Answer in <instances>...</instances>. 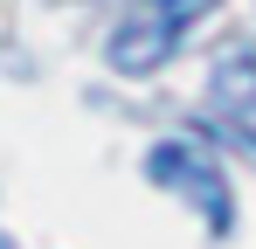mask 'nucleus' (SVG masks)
Returning a JSON list of instances; mask_svg holds the SVG:
<instances>
[{
  "mask_svg": "<svg viewBox=\"0 0 256 249\" xmlns=\"http://www.w3.org/2000/svg\"><path fill=\"white\" fill-rule=\"evenodd\" d=\"M146 180L166 187V194H180V201H194L214 236H228L236 194H228V180H222V166H214L208 152H194V146H152V152H146Z\"/></svg>",
  "mask_w": 256,
  "mask_h": 249,
  "instance_id": "nucleus-2",
  "label": "nucleus"
},
{
  "mask_svg": "<svg viewBox=\"0 0 256 249\" xmlns=\"http://www.w3.org/2000/svg\"><path fill=\"white\" fill-rule=\"evenodd\" d=\"M0 249H7V242H0Z\"/></svg>",
  "mask_w": 256,
  "mask_h": 249,
  "instance_id": "nucleus-4",
  "label": "nucleus"
},
{
  "mask_svg": "<svg viewBox=\"0 0 256 249\" xmlns=\"http://www.w3.org/2000/svg\"><path fill=\"white\" fill-rule=\"evenodd\" d=\"M208 97H214V111H228V118H250V111H256V56H250V48H236V56L214 62Z\"/></svg>",
  "mask_w": 256,
  "mask_h": 249,
  "instance_id": "nucleus-3",
  "label": "nucleus"
},
{
  "mask_svg": "<svg viewBox=\"0 0 256 249\" xmlns=\"http://www.w3.org/2000/svg\"><path fill=\"white\" fill-rule=\"evenodd\" d=\"M201 14H208V0H132L111 28V70L118 76H152Z\"/></svg>",
  "mask_w": 256,
  "mask_h": 249,
  "instance_id": "nucleus-1",
  "label": "nucleus"
}]
</instances>
